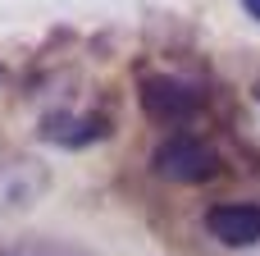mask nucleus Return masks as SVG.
<instances>
[{"instance_id":"423d86ee","label":"nucleus","mask_w":260,"mask_h":256,"mask_svg":"<svg viewBox=\"0 0 260 256\" xmlns=\"http://www.w3.org/2000/svg\"><path fill=\"white\" fill-rule=\"evenodd\" d=\"M242 5H247V14H251V18L260 23V0H242Z\"/></svg>"},{"instance_id":"39448f33","label":"nucleus","mask_w":260,"mask_h":256,"mask_svg":"<svg viewBox=\"0 0 260 256\" xmlns=\"http://www.w3.org/2000/svg\"><path fill=\"white\" fill-rule=\"evenodd\" d=\"M0 256H91V252L78 243H59V238H27V243L0 247Z\"/></svg>"},{"instance_id":"f03ea898","label":"nucleus","mask_w":260,"mask_h":256,"mask_svg":"<svg viewBox=\"0 0 260 256\" xmlns=\"http://www.w3.org/2000/svg\"><path fill=\"white\" fill-rule=\"evenodd\" d=\"M137 101H142V115L160 128H183L206 110L201 87H192L183 78H169V73H146L142 87H137Z\"/></svg>"},{"instance_id":"20e7f679","label":"nucleus","mask_w":260,"mask_h":256,"mask_svg":"<svg viewBox=\"0 0 260 256\" xmlns=\"http://www.w3.org/2000/svg\"><path fill=\"white\" fill-rule=\"evenodd\" d=\"M41 133L50 137V142H64V147H87V142H96V137H105V124L101 119H91V115H46L41 119Z\"/></svg>"},{"instance_id":"0eeeda50","label":"nucleus","mask_w":260,"mask_h":256,"mask_svg":"<svg viewBox=\"0 0 260 256\" xmlns=\"http://www.w3.org/2000/svg\"><path fill=\"white\" fill-rule=\"evenodd\" d=\"M256 96H260V82H256Z\"/></svg>"},{"instance_id":"7ed1b4c3","label":"nucleus","mask_w":260,"mask_h":256,"mask_svg":"<svg viewBox=\"0 0 260 256\" xmlns=\"http://www.w3.org/2000/svg\"><path fill=\"white\" fill-rule=\"evenodd\" d=\"M206 229L224 247H251L260 243V206L256 202H219L206 211Z\"/></svg>"},{"instance_id":"f257e3e1","label":"nucleus","mask_w":260,"mask_h":256,"mask_svg":"<svg viewBox=\"0 0 260 256\" xmlns=\"http://www.w3.org/2000/svg\"><path fill=\"white\" fill-rule=\"evenodd\" d=\"M151 169L169 183H210L224 165H219V151L197 137V133H169L155 142L151 151Z\"/></svg>"}]
</instances>
